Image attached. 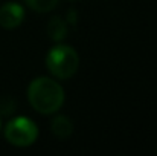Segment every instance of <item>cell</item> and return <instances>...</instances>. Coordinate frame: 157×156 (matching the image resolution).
Returning a JSON list of instances; mask_svg holds the SVG:
<instances>
[{"label":"cell","instance_id":"cell-1","mask_svg":"<svg viewBox=\"0 0 157 156\" xmlns=\"http://www.w3.org/2000/svg\"><path fill=\"white\" fill-rule=\"evenodd\" d=\"M28 100L38 113L51 115L64 103V89L52 78L38 77L28 87Z\"/></svg>","mask_w":157,"mask_h":156},{"label":"cell","instance_id":"cell-2","mask_svg":"<svg viewBox=\"0 0 157 156\" xmlns=\"http://www.w3.org/2000/svg\"><path fill=\"white\" fill-rule=\"evenodd\" d=\"M46 66L53 77L61 80L70 78L79 66L78 52L69 45H56L48 52Z\"/></svg>","mask_w":157,"mask_h":156},{"label":"cell","instance_id":"cell-3","mask_svg":"<svg viewBox=\"0 0 157 156\" xmlns=\"http://www.w3.org/2000/svg\"><path fill=\"white\" fill-rule=\"evenodd\" d=\"M5 138L8 139L9 144L15 147H28L37 141L38 127L32 119L26 116H17L6 124Z\"/></svg>","mask_w":157,"mask_h":156},{"label":"cell","instance_id":"cell-4","mask_svg":"<svg viewBox=\"0 0 157 156\" xmlns=\"http://www.w3.org/2000/svg\"><path fill=\"white\" fill-rule=\"evenodd\" d=\"M25 18V9L21 5L8 2L0 6V26L5 29H14L21 25Z\"/></svg>","mask_w":157,"mask_h":156},{"label":"cell","instance_id":"cell-5","mask_svg":"<svg viewBox=\"0 0 157 156\" xmlns=\"http://www.w3.org/2000/svg\"><path fill=\"white\" fill-rule=\"evenodd\" d=\"M72 130H73V124L70 121V118L64 116V115H59L56 118H53L52 121V132L55 136L58 138H69L72 135Z\"/></svg>","mask_w":157,"mask_h":156},{"label":"cell","instance_id":"cell-6","mask_svg":"<svg viewBox=\"0 0 157 156\" xmlns=\"http://www.w3.org/2000/svg\"><path fill=\"white\" fill-rule=\"evenodd\" d=\"M28 5L37 12H48L55 8L58 0H26Z\"/></svg>","mask_w":157,"mask_h":156},{"label":"cell","instance_id":"cell-7","mask_svg":"<svg viewBox=\"0 0 157 156\" xmlns=\"http://www.w3.org/2000/svg\"><path fill=\"white\" fill-rule=\"evenodd\" d=\"M49 34L53 40H59L64 37L66 34V26L64 23L59 20V18H52L51 20V25H49Z\"/></svg>","mask_w":157,"mask_h":156}]
</instances>
